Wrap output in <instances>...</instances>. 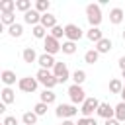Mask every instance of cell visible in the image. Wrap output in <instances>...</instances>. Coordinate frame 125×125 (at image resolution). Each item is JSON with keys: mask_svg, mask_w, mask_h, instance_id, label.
Here are the masks:
<instances>
[{"mask_svg": "<svg viewBox=\"0 0 125 125\" xmlns=\"http://www.w3.org/2000/svg\"><path fill=\"white\" fill-rule=\"evenodd\" d=\"M121 76H123V78H125V70H121Z\"/></svg>", "mask_w": 125, "mask_h": 125, "instance_id": "obj_41", "label": "cell"}, {"mask_svg": "<svg viewBox=\"0 0 125 125\" xmlns=\"http://www.w3.org/2000/svg\"><path fill=\"white\" fill-rule=\"evenodd\" d=\"M41 16H43V14H39L35 8H31L29 12H25V14H23V21L35 27V25H39V23H41Z\"/></svg>", "mask_w": 125, "mask_h": 125, "instance_id": "obj_10", "label": "cell"}, {"mask_svg": "<svg viewBox=\"0 0 125 125\" xmlns=\"http://www.w3.org/2000/svg\"><path fill=\"white\" fill-rule=\"evenodd\" d=\"M115 119H117L119 123L125 121V102H119V104L115 105Z\"/></svg>", "mask_w": 125, "mask_h": 125, "instance_id": "obj_27", "label": "cell"}, {"mask_svg": "<svg viewBox=\"0 0 125 125\" xmlns=\"http://www.w3.org/2000/svg\"><path fill=\"white\" fill-rule=\"evenodd\" d=\"M111 47H113V43H111V39H109V37H104L102 41H98V43H96V51H98L100 55L109 53V51H111Z\"/></svg>", "mask_w": 125, "mask_h": 125, "instance_id": "obj_15", "label": "cell"}, {"mask_svg": "<svg viewBox=\"0 0 125 125\" xmlns=\"http://www.w3.org/2000/svg\"><path fill=\"white\" fill-rule=\"evenodd\" d=\"M98 59H100V53H98L96 49H90V51H86V53H84V62H88V64L98 62Z\"/></svg>", "mask_w": 125, "mask_h": 125, "instance_id": "obj_23", "label": "cell"}, {"mask_svg": "<svg viewBox=\"0 0 125 125\" xmlns=\"http://www.w3.org/2000/svg\"><path fill=\"white\" fill-rule=\"evenodd\" d=\"M119 96H121V102H125V84H123V92H121Z\"/></svg>", "mask_w": 125, "mask_h": 125, "instance_id": "obj_40", "label": "cell"}, {"mask_svg": "<svg viewBox=\"0 0 125 125\" xmlns=\"http://www.w3.org/2000/svg\"><path fill=\"white\" fill-rule=\"evenodd\" d=\"M33 37H35V39H45V37H47V29H45L41 23L35 25V27H33Z\"/></svg>", "mask_w": 125, "mask_h": 125, "instance_id": "obj_32", "label": "cell"}, {"mask_svg": "<svg viewBox=\"0 0 125 125\" xmlns=\"http://www.w3.org/2000/svg\"><path fill=\"white\" fill-rule=\"evenodd\" d=\"M66 94H68V98H70V104H74V105L86 102V92H84V88L78 86V84L68 86V92H66Z\"/></svg>", "mask_w": 125, "mask_h": 125, "instance_id": "obj_4", "label": "cell"}, {"mask_svg": "<svg viewBox=\"0 0 125 125\" xmlns=\"http://www.w3.org/2000/svg\"><path fill=\"white\" fill-rule=\"evenodd\" d=\"M21 59H23V62H27V64H33V62L39 61V57H37V53H35L33 47H25V49L21 51Z\"/></svg>", "mask_w": 125, "mask_h": 125, "instance_id": "obj_13", "label": "cell"}, {"mask_svg": "<svg viewBox=\"0 0 125 125\" xmlns=\"http://www.w3.org/2000/svg\"><path fill=\"white\" fill-rule=\"evenodd\" d=\"M35 78L39 80V84L45 86V90H53V88L59 84L57 78H55V74H53L51 70H47V68H39L37 74H35Z\"/></svg>", "mask_w": 125, "mask_h": 125, "instance_id": "obj_2", "label": "cell"}, {"mask_svg": "<svg viewBox=\"0 0 125 125\" xmlns=\"http://www.w3.org/2000/svg\"><path fill=\"white\" fill-rule=\"evenodd\" d=\"M53 74H55V78H57L59 84H64V82L72 76V74L68 72L66 62H62V61H57V64H55V68H53Z\"/></svg>", "mask_w": 125, "mask_h": 125, "instance_id": "obj_5", "label": "cell"}, {"mask_svg": "<svg viewBox=\"0 0 125 125\" xmlns=\"http://www.w3.org/2000/svg\"><path fill=\"white\" fill-rule=\"evenodd\" d=\"M39 66L41 68H47V70H51V68H55V64H57V61H55V57L53 55H47V53H43V55H39Z\"/></svg>", "mask_w": 125, "mask_h": 125, "instance_id": "obj_12", "label": "cell"}, {"mask_svg": "<svg viewBox=\"0 0 125 125\" xmlns=\"http://www.w3.org/2000/svg\"><path fill=\"white\" fill-rule=\"evenodd\" d=\"M51 35H53L55 39H61V37L64 35V27H62V25H55V27L51 29Z\"/></svg>", "mask_w": 125, "mask_h": 125, "instance_id": "obj_34", "label": "cell"}, {"mask_svg": "<svg viewBox=\"0 0 125 125\" xmlns=\"http://www.w3.org/2000/svg\"><path fill=\"white\" fill-rule=\"evenodd\" d=\"M123 20H125V12H123L121 8H111V10H109V21H111L113 25L121 23Z\"/></svg>", "mask_w": 125, "mask_h": 125, "instance_id": "obj_14", "label": "cell"}, {"mask_svg": "<svg viewBox=\"0 0 125 125\" xmlns=\"http://www.w3.org/2000/svg\"><path fill=\"white\" fill-rule=\"evenodd\" d=\"M8 33H10V37H21L23 35V25L21 23H14V25L8 27Z\"/></svg>", "mask_w": 125, "mask_h": 125, "instance_id": "obj_25", "label": "cell"}, {"mask_svg": "<svg viewBox=\"0 0 125 125\" xmlns=\"http://www.w3.org/2000/svg\"><path fill=\"white\" fill-rule=\"evenodd\" d=\"M123 41H125V31H123Z\"/></svg>", "mask_w": 125, "mask_h": 125, "instance_id": "obj_42", "label": "cell"}, {"mask_svg": "<svg viewBox=\"0 0 125 125\" xmlns=\"http://www.w3.org/2000/svg\"><path fill=\"white\" fill-rule=\"evenodd\" d=\"M86 20H88L90 27H100V23H102V8H100V4H88L86 6Z\"/></svg>", "mask_w": 125, "mask_h": 125, "instance_id": "obj_1", "label": "cell"}, {"mask_svg": "<svg viewBox=\"0 0 125 125\" xmlns=\"http://www.w3.org/2000/svg\"><path fill=\"white\" fill-rule=\"evenodd\" d=\"M0 80H2V82H4L8 88H12V86L16 84V72H14V70H2Z\"/></svg>", "mask_w": 125, "mask_h": 125, "instance_id": "obj_17", "label": "cell"}, {"mask_svg": "<svg viewBox=\"0 0 125 125\" xmlns=\"http://www.w3.org/2000/svg\"><path fill=\"white\" fill-rule=\"evenodd\" d=\"M37 84H39V80H37V78H31V76H23V78L18 80V88H20L21 92H27V94L35 92V90H37Z\"/></svg>", "mask_w": 125, "mask_h": 125, "instance_id": "obj_9", "label": "cell"}, {"mask_svg": "<svg viewBox=\"0 0 125 125\" xmlns=\"http://www.w3.org/2000/svg\"><path fill=\"white\" fill-rule=\"evenodd\" d=\"M16 8V0H2L0 2V12L2 14H14Z\"/></svg>", "mask_w": 125, "mask_h": 125, "instance_id": "obj_21", "label": "cell"}, {"mask_svg": "<svg viewBox=\"0 0 125 125\" xmlns=\"http://www.w3.org/2000/svg\"><path fill=\"white\" fill-rule=\"evenodd\" d=\"M39 98H41V102H43V104L51 105V104H55V100H57V94H55L53 90H43V92L39 94Z\"/></svg>", "mask_w": 125, "mask_h": 125, "instance_id": "obj_20", "label": "cell"}, {"mask_svg": "<svg viewBox=\"0 0 125 125\" xmlns=\"http://www.w3.org/2000/svg\"><path fill=\"white\" fill-rule=\"evenodd\" d=\"M2 125H18V119L14 115H6L4 121H2Z\"/></svg>", "mask_w": 125, "mask_h": 125, "instance_id": "obj_36", "label": "cell"}, {"mask_svg": "<svg viewBox=\"0 0 125 125\" xmlns=\"http://www.w3.org/2000/svg\"><path fill=\"white\" fill-rule=\"evenodd\" d=\"M100 104H102V102H98V98H94V96L86 98V102H84V104H82V107H80L82 117H92V113H94V111H98Z\"/></svg>", "mask_w": 125, "mask_h": 125, "instance_id": "obj_6", "label": "cell"}, {"mask_svg": "<svg viewBox=\"0 0 125 125\" xmlns=\"http://www.w3.org/2000/svg\"><path fill=\"white\" fill-rule=\"evenodd\" d=\"M47 107H49L47 104H43V102H39V104H35V107H33V111H35V113H37V115L41 117V115H45V113H47Z\"/></svg>", "mask_w": 125, "mask_h": 125, "instance_id": "obj_33", "label": "cell"}, {"mask_svg": "<svg viewBox=\"0 0 125 125\" xmlns=\"http://www.w3.org/2000/svg\"><path fill=\"white\" fill-rule=\"evenodd\" d=\"M78 113V107L74 105V104H59L57 105V109H55V115L59 117V119H70V117H74Z\"/></svg>", "mask_w": 125, "mask_h": 125, "instance_id": "obj_3", "label": "cell"}, {"mask_svg": "<svg viewBox=\"0 0 125 125\" xmlns=\"http://www.w3.org/2000/svg\"><path fill=\"white\" fill-rule=\"evenodd\" d=\"M104 125H119V121L113 117V119H105V123H104Z\"/></svg>", "mask_w": 125, "mask_h": 125, "instance_id": "obj_37", "label": "cell"}, {"mask_svg": "<svg viewBox=\"0 0 125 125\" xmlns=\"http://www.w3.org/2000/svg\"><path fill=\"white\" fill-rule=\"evenodd\" d=\"M61 47H62V43H59V39H55L53 35H47L45 39H43V49H45V53L47 55H57L59 51H61Z\"/></svg>", "mask_w": 125, "mask_h": 125, "instance_id": "obj_8", "label": "cell"}, {"mask_svg": "<svg viewBox=\"0 0 125 125\" xmlns=\"http://www.w3.org/2000/svg\"><path fill=\"white\" fill-rule=\"evenodd\" d=\"M100 117H104V119H113L115 117V107H111L109 104H100V107H98V111H96Z\"/></svg>", "mask_w": 125, "mask_h": 125, "instance_id": "obj_11", "label": "cell"}, {"mask_svg": "<svg viewBox=\"0 0 125 125\" xmlns=\"http://www.w3.org/2000/svg\"><path fill=\"white\" fill-rule=\"evenodd\" d=\"M82 35H84V31L80 29V25H76V23H66L64 25V37H66V41H80L82 39Z\"/></svg>", "mask_w": 125, "mask_h": 125, "instance_id": "obj_7", "label": "cell"}, {"mask_svg": "<svg viewBox=\"0 0 125 125\" xmlns=\"http://www.w3.org/2000/svg\"><path fill=\"white\" fill-rule=\"evenodd\" d=\"M0 23L10 27V25L16 23V16H14V14H2V16H0Z\"/></svg>", "mask_w": 125, "mask_h": 125, "instance_id": "obj_31", "label": "cell"}, {"mask_svg": "<svg viewBox=\"0 0 125 125\" xmlns=\"http://www.w3.org/2000/svg\"><path fill=\"white\" fill-rule=\"evenodd\" d=\"M16 10H20V12H29L31 10V0H16Z\"/></svg>", "mask_w": 125, "mask_h": 125, "instance_id": "obj_30", "label": "cell"}, {"mask_svg": "<svg viewBox=\"0 0 125 125\" xmlns=\"http://www.w3.org/2000/svg\"><path fill=\"white\" fill-rule=\"evenodd\" d=\"M37 113L35 111H25L23 115H21V121H23V125H35L37 123Z\"/></svg>", "mask_w": 125, "mask_h": 125, "instance_id": "obj_24", "label": "cell"}, {"mask_svg": "<svg viewBox=\"0 0 125 125\" xmlns=\"http://www.w3.org/2000/svg\"><path fill=\"white\" fill-rule=\"evenodd\" d=\"M41 25H43L45 29H53V27H55V25H59V23H57V18H55L53 14H49V12H47V14H43V16H41Z\"/></svg>", "mask_w": 125, "mask_h": 125, "instance_id": "obj_16", "label": "cell"}, {"mask_svg": "<svg viewBox=\"0 0 125 125\" xmlns=\"http://www.w3.org/2000/svg\"><path fill=\"white\" fill-rule=\"evenodd\" d=\"M61 125H76V123H74V121H70V119H64Z\"/></svg>", "mask_w": 125, "mask_h": 125, "instance_id": "obj_39", "label": "cell"}, {"mask_svg": "<svg viewBox=\"0 0 125 125\" xmlns=\"http://www.w3.org/2000/svg\"><path fill=\"white\" fill-rule=\"evenodd\" d=\"M76 125H98V121L94 117H80Z\"/></svg>", "mask_w": 125, "mask_h": 125, "instance_id": "obj_35", "label": "cell"}, {"mask_svg": "<svg viewBox=\"0 0 125 125\" xmlns=\"http://www.w3.org/2000/svg\"><path fill=\"white\" fill-rule=\"evenodd\" d=\"M119 68H121V70H125V55H123V57H119Z\"/></svg>", "mask_w": 125, "mask_h": 125, "instance_id": "obj_38", "label": "cell"}, {"mask_svg": "<svg viewBox=\"0 0 125 125\" xmlns=\"http://www.w3.org/2000/svg\"><path fill=\"white\" fill-rule=\"evenodd\" d=\"M123 84L125 82H121L119 78H111L109 80V92L111 94H121L123 92Z\"/></svg>", "mask_w": 125, "mask_h": 125, "instance_id": "obj_22", "label": "cell"}, {"mask_svg": "<svg viewBox=\"0 0 125 125\" xmlns=\"http://www.w3.org/2000/svg\"><path fill=\"white\" fill-rule=\"evenodd\" d=\"M61 51H62L64 55H74V53H76V43H74V41H64L62 47H61Z\"/></svg>", "mask_w": 125, "mask_h": 125, "instance_id": "obj_29", "label": "cell"}, {"mask_svg": "<svg viewBox=\"0 0 125 125\" xmlns=\"http://www.w3.org/2000/svg\"><path fill=\"white\" fill-rule=\"evenodd\" d=\"M86 37H88L90 41H94V43H98V41H102V39H104V35H102V29H100V27H90V29L86 31Z\"/></svg>", "mask_w": 125, "mask_h": 125, "instance_id": "obj_19", "label": "cell"}, {"mask_svg": "<svg viewBox=\"0 0 125 125\" xmlns=\"http://www.w3.org/2000/svg\"><path fill=\"white\" fill-rule=\"evenodd\" d=\"M0 94H2V104H6V105H8V104H14V102H16V92H14L12 88H8V86H6V88H2V92H0Z\"/></svg>", "mask_w": 125, "mask_h": 125, "instance_id": "obj_18", "label": "cell"}, {"mask_svg": "<svg viewBox=\"0 0 125 125\" xmlns=\"http://www.w3.org/2000/svg\"><path fill=\"white\" fill-rule=\"evenodd\" d=\"M49 8H51V2H49V0H37V2H35V10H37L39 14H47Z\"/></svg>", "mask_w": 125, "mask_h": 125, "instance_id": "obj_28", "label": "cell"}, {"mask_svg": "<svg viewBox=\"0 0 125 125\" xmlns=\"http://www.w3.org/2000/svg\"><path fill=\"white\" fill-rule=\"evenodd\" d=\"M70 78H72V82H74V84L82 86V82L86 80V72H84V70H80V68H76V70L72 72V76H70Z\"/></svg>", "mask_w": 125, "mask_h": 125, "instance_id": "obj_26", "label": "cell"}]
</instances>
